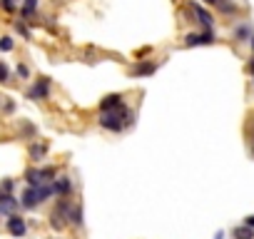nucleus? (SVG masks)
<instances>
[{"mask_svg": "<svg viewBox=\"0 0 254 239\" xmlns=\"http://www.w3.org/2000/svg\"><path fill=\"white\" fill-rule=\"evenodd\" d=\"M0 5H3V10H8V13L15 10V3H13V0H0Z\"/></svg>", "mask_w": 254, "mask_h": 239, "instance_id": "5701e85b", "label": "nucleus"}, {"mask_svg": "<svg viewBox=\"0 0 254 239\" xmlns=\"http://www.w3.org/2000/svg\"><path fill=\"white\" fill-rule=\"evenodd\" d=\"M252 155H254V147H252Z\"/></svg>", "mask_w": 254, "mask_h": 239, "instance_id": "c85d7f7f", "label": "nucleus"}, {"mask_svg": "<svg viewBox=\"0 0 254 239\" xmlns=\"http://www.w3.org/2000/svg\"><path fill=\"white\" fill-rule=\"evenodd\" d=\"M204 3H207V5H217V0H204Z\"/></svg>", "mask_w": 254, "mask_h": 239, "instance_id": "a878e982", "label": "nucleus"}, {"mask_svg": "<svg viewBox=\"0 0 254 239\" xmlns=\"http://www.w3.org/2000/svg\"><path fill=\"white\" fill-rule=\"evenodd\" d=\"M5 224H8V232H10L13 237H25V232H28L25 219H23V217H18V214H10Z\"/></svg>", "mask_w": 254, "mask_h": 239, "instance_id": "0eeeda50", "label": "nucleus"}, {"mask_svg": "<svg viewBox=\"0 0 254 239\" xmlns=\"http://www.w3.org/2000/svg\"><path fill=\"white\" fill-rule=\"evenodd\" d=\"M214 239H224V234H222V232H217V237H214Z\"/></svg>", "mask_w": 254, "mask_h": 239, "instance_id": "bb28decb", "label": "nucleus"}, {"mask_svg": "<svg viewBox=\"0 0 254 239\" xmlns=\"http://www.w3.org/2000/svg\"><path fill=\"white\" fill-rule=\"evenodd\" d=\"M244 224L254 229V214H247V217H244Z\"/></svg>", "mask_w": 254, "mask_h": 239, "instance_id": "393cba45", "label": "nucleus"}, {"mask_svg": "<svg viewBox=\"0 0 254 239\" xmlns=\"http://www.w3.org/2000/svg\"><path fill=\"white\" fill-rule=\"evenodd\" d=\"M135 122V112L127 110L125 105L110 112H100V127L107 132H122L125 127H130Z\"/></svg>", "mask_w": 254, "mask_h": 239, "instance_id": "f257e3e1", "label": "nucleus"}, {"mask_svg": "<svg viewBox=\"0 0 254 239\" xmlns=\"http://www.w3.org/2000/svg\"><path fill=\"white\" fill-rule=\"evenodd\" d=\"M20 207V202L13 197V194H8V192H0V212L3 214H15V209Z\"/></svg>", "mask_w": 254, "mask_h": 239, "instance_id": "1a4fd4ad", "label": "nucleus"}, {"mask_svg": "<svg viewBox=\"0 0 254 239\" xmlns=\"http://www.w3.org/2000/svg\"><path fill=\"white\" fill-rule=\"evenodd\" d=\"M13 187H15V182H13V179H3V184H0V192H8V194H10V192H13Z\"/></svg>", "mask_w": 254, "mask_h": 239, "instance_id": "412c9836", "label": "nucleus"}, {"mask_svg": "<svg viewBox=\"0 0 254 239\" xmlns=\"http://www.w3.org/2000/svg\"><path fill=\"white\" fill-rule=\"evenodd\" d=\"M5 82H10V70L3 60H0V85H5Z\"/></svg>", "mask_w": 254, "mask_h": 239, "instance_id": "aec40b11", "label": "nucleus"}, {"mask_svg": "<svg viewBox=\"0 0 254 239\" xmlns=\"http://www.w3.org/2000/svg\"><path fill=\"white\" fill-rule=\"evenodd\" d=\"M35 10H38V0H23V18H33L35 15Z\"/></svg>", "mask_w": 254, "mask_h": 239, "instance_id": "f3484780", "label": "nucleus"}, {"mask_svg": "<svg viewBox=\"0 0 254 239\" xmlns=\"http://www.w3.org/2000/svg\"><path fill=\"white\" fill-rule=\"evenodd\" d=\"M53 187H55V194H58V197H67V194L72 192V179H70L67 175H60V177H55Z\"/></svg>", "mask_w": 254, "mask_h": 239, "instance_id": "9d476101", "label": "nucleus"}, {"mask_svg": "<svg viewBox=\"0 0 254 239\" xmlns=\"http://www.w3.org/2000/svg\"><path fill=\"white\" fill-rule=\"evenodd\" d=\"M125 102H122V95H107L102 102H100V112H110V110H117V107H122Z\"/></svg>", "mask_w": 254, "mask_h": 239, "instance_id": "9b49d317", "label": "nucleus"}, {"mask_svg": "<svg viewBox=\"0 0 254 239\" xmlns=\"http://www.w3.org/2000/svg\"><path fill=\"white\" fill-rule=\"evenodd\" d=\"M232 239H254V229L247 224H239L232 229Z\"/></svg>", "mask_w": 254, "mask_h": 239, "instance_id": "4468645a", "label": "nucleus"}, {"mask_svg": "<svg viewBox=\"0 0 254 239\" xmlns=\"http://www.w3.org/2000/svg\"><path fill=\"white\" fill-rule=\"evenodd\" d=\"M190 10H192V15H194V23H199L204 30H212L214 18H212V13H209V10H204L199 3H190Z\"/></svg>", "mask_w": 254, "mask_h": 239, "instance_id": "7ed1b4c3", "label": "nucleus"}, {"mask_svg": "<svg viewBox=\"0 0 254 239\" xmlns=\"http://www.w3.org/2000/svg\"><path fill=\"white\" fill-rule=\"evenodd\" d=\"M45 152H48V145H45V142H40V145H33V147H30V157H33L35 162H38V160H43V157H45Z\"/></svg>", "mask_w": 254, "mask_h": 239, "instance_id": "a211bd4d", "label": "nucleus"}, {"mask_svg": "<svg viewBox=\"0 0 254 239\" xmlns=\"http://www.w3.org/2000/svg\"><path fill=\"white\" fill-rule=\"evenodd\" d=\"M70 199L67 197H60L58 199V204H55V209L50 212V227L55 229V232H63L67 224H70Z\"/></svg>", "mask_w": 254, "mask_h": 239, "instance_id": "f03ea898", "label": "nucleus"}, {"mask_svg": "<svg viewBox=\"0 0 254 239\" xmlns=\"http://www.w3.org/2000/svg\"><path fill=\"white\" fill-rule=\"evenodd\" d=\"M38 204H43V202H40V194H38V187H28V189L23 192V197H20V207L35 209Z\"/></svg>", "mask_w": 254, "mask_h": 239, "instance_id": "6e6552de", "label": "nucleus"}, {"mask_svg": "<svg viewBox=\"0 0 254 239\" xmlns=\"http://www.w3.org/2000/svg\"><path fill=\"white\" fill-rule=\"evenodd\" d=\"M252 82H254V77H252Z\"/></svg>", "mask_w": 254, "mask_h": 239, "instance_id": "c756f323", "label": "nucleus"}, {"mask_svg": "<svg viewBox=\"0 0 254 239\" xmlns=\"http://www.w3.org/2000/svg\"><path fill=\"white\" fill-rule=\"evenodd\" d=\"M70 224L72 227H82L85 224V219H82V204L80 202L70 207Z\"/></svg>", "mask_w": 254, "mask_h": 239, "instance_id": "ddd939ff", "label": "nucleus"}, {"mask_svg": "<svg viewBox=\"0 0 254 239\" xmlns=\"http://www.w3.org/2000/svg\"><path fill=\"white\" fill-rule=\"evenodd\" d=\"M48 95H50V80L48 77L35 80L28 90V100H48Z\"/></svg>", "mask_w": 254, "mask_h": 239, "instance_id": "20e7f679", "label": "nucleus"}, {"mask_svg": "<svg viewBox=\"0 0 254 239\" xmlns=\"http://www.w3.org/2000/svg\"><path fill=\"white\" fill-rule=\"evenodd\" d=\"M214 43V33L212 30H204V33H190L185 38V45L187 48H197V45H212Z\"/></svg>", "mask_w": 254, "mask_h": 239, "instance_id": "39448f33", "label": "nucleus"}, {"mask_svg": "<svg viewBox=\"0 0 254 239\" xmlns=\"http://www.w3.org/2000/svg\"><path fill=\"white\" fill-rule=\"evenodd\" d=\"M254 35H252V28L247 25V23H242V25H237L234 28V40L237 43H247V40H252Z\"/></svg>", "mask_w": 254, "mask_h": 239, "instance_id": "f8f14e48", "label": "nucleus"}, {"mask_svg": "<svg viewBox=\"0 0 254 239\" xmlns=\"http://www.w3.org/2000/svg\"><path fill=\"white\" fill-rule=\"evenodd\" d=\"M18 75H20L23 80H28V77H30V70H28V65H23V62H20V65H18Z\"/></svg>", "mask_w": 254, "mask_h": 239, "instance_id": "4be33fe9", "label": "nucleus"}, {"mask_svg": "<svg viewBox=\"0 0 254 239\" xmlns=\"http://www.w3.org/2000/svg\"><path fill=\"white\" fill-rule=\"evenodd\" d=\"M217 10L222 15H234L237 13V5L232 3V0H217Z\"/></svg>", "mask_w": 254, "mask_h": 239, "instance_id": "dca6fc26", "label": "nucleus"}, {"mask_svg": "<svg viewBox=\"0 0 254 239\" xmlns=\"http://www.w3.org/2000/svg\"><path fill=\"white\" fill-rule=\"evenodd\" d=\"M252 50H254V38H252Z\"/></svg>", "mask_w": 254, "mask_h": 239, "instance_id": "cd10ccee", "label": "nucleus"}, {"mask_svg": "<svg viewBox=\"0 0 254 239\" xmlns=\"http://www.w3.org/2000/svg\"><path fill=\"white\" fill-rule=\"evenodd\" d=\"M25 179H28V187H38V184H43V172L38 167H30L25 172Z\"/></svg>", "mask_w": 254, "mask_h": 239, "instance_id": "2eb2a0df", "label": "nucleus"}, {"mask_svg": "<svg viewBox=\"0 0 254 239\" xmlns=\"http://www.w3.org/2000/svg\"><path fill=\"white\" fill-rule=\"evenodd\" d=\"M15 28H18V33H20V35H23V38H30V30H28V28H25V25H23V23H18V25H15Z\"/></svg>", "mask_w": 254, "mask_h": 239, "instance_id": "b1692460", "label": "nucleus"}, {"mask_svg": "<svg viewBox=\"0 0 254 239\" xmlns=\"http://www.w3.org/2000/svg\"><path fill=\"white\" fill-rule=\"evenodd\" d=\"M13 3H15V0H13Z\"/></svg>", "mask_w": 254, "mask_h": 239, "instance_id": "7c9ffc66", "label": "nucleus"}, {"mask_svg": "<svg viewBox=\"0 0 254 239\" xmlns=\"http://www.w3.org/2000/svg\"><path fill=\"white\" fill-rule=\"evenodd\" d=\"M13 48H15V43H13L10 35H3V38H0V50H3V53H10Z\"/></svg>", "mask_w": 254, "mask_h": 239, "instance_id": "6ab92c4d", "label": "nucleus"}, {"mask_svg": "<svg viewBox=\"0 0 254 239\" xmlns=\"http://www.w3.org/2000/svg\"><path fill=\"white\" fill-rule=\"evenodd\" d=\"M155 72H157V62H155V60L137 62V65L130 70V75H132V77H150V75H155Z\"/></svg>", "mask_w": 254, "mask_h": 239, "instance_id": "423d86ee", "label": "nucleus"}]
</instances>
